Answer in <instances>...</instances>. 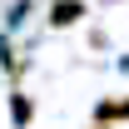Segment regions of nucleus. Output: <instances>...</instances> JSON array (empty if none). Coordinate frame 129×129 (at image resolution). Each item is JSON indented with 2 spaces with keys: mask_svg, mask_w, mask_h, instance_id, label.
<instances>
[{
  "mask_svg": "<svg viewBox=\"0 0 129 129\" xmlns=\"http://www.w3.org/2000/svg\"><path fill=\"white\" fill-rule=\"evenodd\" d=\"M94 129H104V124H94Z\"/></svg>",
  "mask_w": 129,
  "mask_h": 129,
  "instance_id": "obj_4",
  "label": "nucleus"
},
{
  "mask_svg": "<svg viewBox=\"0 0 129 129\" xmlns=\"http://www.w3.org/2000/svg\"><path fill=\"white\" fill-rule=\"evenodd\" d=\"M30 114H35V104H30L25 94H15V99H10V119H15V124H30Z\"/></svg>",
  "mask_w": 129,
  "mask_h": 129,
  "instance_id": "obj_3",
  "label": "nucleus"
},
{
  "mask_svg": "<svg viewBox=\"0 0 129 129\" xmlns=\"http://www.w3.org/2000/svg\"><path fill=\"white\" fill-rule=\"evenodd\" d=\"M94 119L99 124H119V119H129V99H104L94 109Z\"/></svg>",
  "mask_w": 129,
  "mask_h": 129,
  "instance_id": "obj_2",
  "label": "nucleus"
},
{
  "mask_svg": "<svg viewBox=\"0 0 129 129\" xmlns=\"http://www.w3.org/2000/svg\"><path fill=\"white\" fill-rule=\"evenodd\" d=\"M84 15L80 0H55V10H50V25H75V20Z\"/></svg>",
  "mask_w": 129,
  "mask_h": 129,
  "instance_id": "obj_1",
  "label": "nucleus"
}]
</instances>
